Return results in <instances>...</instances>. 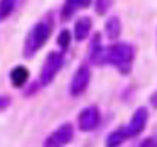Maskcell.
I'll return each mask as SVG.
<instances>
[{
	"label": "cell",
	"mask_w": 157,
	"mask_h": 147,
	"mask_svg": "<svg viewBox=\"0 0 157 147\" xmlns=\"http://www.w3.org/2000/svg\"><path fill=\"white\" fill-rule=\"evenodd\" d=\"M91 61L95 64H113L120 73L127 75L132 68L133 48L130 44H113L110 48H101Z\"/></svg>",
	"instance_id": "6da1fadb"
},
{
	"label": "cell",
	"mask_w": 157,
	"mask_h": 147,
	"mask_svg": "<svg viewBox=\"0 0 157 147\" xmlns=\"http://www.w3.org/2000/svg\"><path fill=\"white\" fill-rule=\"evenodd\" d=\"M51 31H52L51 19H42V21H39L31 29V32L27 34V39H25V44H24V58H32L46 44V41L51 36Z\"/></svg>",
	"instance_id": "7a4b0ae2"
},
{
	"label": "cell",
	"mask_w": 157,
	"mask_h": 147,
	"mask_svg": "<svg viewBox=\"0 0 157 147\" xmlns=\"http://www.w3.org/2000/svg\"><path fill=\"white\" fill-rule=\"evenodd\" d=\"M63 63H64V56L63 52H49L48 58H46L44 64L41 68V75H39V83L42 86H48L52 83V79L56 78V75L59 73V69L63 68Z\"/></svg>",
	"instance_id": "3957f363"
},
{
	"label": "cell",
	"mask_w": 157,
	"mask_h": 147,
	"mask_svg": "<svg viewBox=\"0 0 157 147\" xmlns=\"http://www.w3.org/2000/svg\"><path fill=\"white\" fill-rule=\"evenodd\" d=\"M73 137H75L73 125L71 123H63V125H59L56 130H52L49 133V137L44 140L42 145L44 147H64L73 140Z\"/></svg>",
	"instance_id": "277c9868"
},
{
	"label": "cell",
	"mask_w": 157,
	"mask_h": 147,
	"mask_svg": "<svg viewBox=\"0 0 157 147\" xmlns=\"http://www.w3.org/2000/svg\"><path fill=\"white\" fill-rule=\"evenodd\" d=\"M147 120H149V112H147V108H144V106L137 108L135 113L132 115V118H130L128 125L123 127L127 139H132V137H137L139 133H142L144 129H145V125H147Z\"/></svg>",
	"instance_id": "5b68a950"
},
{
	"label": "cell",
	"mask_w": 157,
	"mask_h": 147,
	"mask_svg": "<svg viewBox=\"0 0 157 147\" xmlns=\"http://www.w3.org/2000/svg\"><path fill=\"white\" fill-rule=\"evenodd\" d=\"M90 79H91V71H90L88 66H79L78 71L75 73L71 79V85H69V93L71 96H79L90 85Z\"/></svg>",
	"instance_id": "8992f818"
},
{
	"label": "cell",
	"mask_w": 157,
	"mask_h": 147,
	"mask_svg": "<svg viewBox=\"0 0 157 147\" xmlns=\"http://www.w3.org/2000/svg\"><path fill=\"white\" fill-rule=\"evenodd\" d=\"M100 123V110L95 105L86 106L78 115V127L81 132H91L98 127Z\"/></svg>",
	"instance_id": "52a82bcc"
},
{
	"label": "cell",
	"mask_w": 157,
	"mask_h": 147,
	"mask_svg": "<svg viewBox=\"0 0 157 147\" xmlns=\"http://www.w3.org/2000/svg\"><path fill=\"white\" fill-rule=\"evenodd\" d=\"M29 81V69L25 66H15L10 71V83L14 88H22Z\"/></svg>",
	"instance_id": "ba28073f"
},
{
	"label": "cell",
	"mask_w": 157,
	"mask_h": 147,
	"mask_svg": "<svg viewBox=\"0 0 157 147\" xmlns=\"http://www.w3.org/2000/svg\"><path fill=\"white\" fill-rule=\"evenodd\" d=\"M90 29H91V19H88V17L78 19L76 24H75V37L78 39V41L86 39L90 34Z\"/></svg>",
	"instance_id": "9c48e42d"
},
{
	"label": "cell",
	"mask_w": 157,
	"mask_h": 147,
	"mask_svg": "<svg viewBox=\"0 0 157 147\" xmlns=\"http://www.w3.org/2000/svg\"><path fill=\"white\" fill-rule=\"evenodd\" d=\"M127 140V135H125V130L122 129H117L113 132H110L105 139V147H120L123 142Z\"/></svg>",
	"instance_id": "30bf717a"
},
{
	"label": "cell",
	"mask_w": 157,
	"mask_h": 147,
	"mask_svg": "<svg viewBox=\"0 0 157 147\" xmlns=\"http://www.w3.org/2000/svg\"><path fill=\"white\" fill-rule=\"evenodd\" d=\"M105 31H106V36H108L110 39H117V37H118L120 31H122V25H120L118 17H110L108 21H106Z\"/></svg>",
	"instance_id": "8fae6325"
},
{
	"label": "cell",
	"mask_w": 157,
	"mask_h": 147,
	"mask_svg": "<svg viewBox=\"0 0 157 147\" xmlns=\"http://www.w3.org/2000/svg\"><path fill=\"white\" fill-rule=\"evenodd\" d=\"M17 0H0V22L5 21L15 9Z\"/></svg>",
	"instance_id": "7c38bea8"
},
{
	"label": "cell",
	"mask_w": 157,
	"mask_h": 147,
	"mask_svg": "<svg viewBox=\"0 0 157 147\" xmlns=\"http://www.w3.org/2000/svg\"><path fill=\"white\" fill-rule=\"evenodd\" d=\"M91 4V0H68V9L64 10V19H68V14L75 9H85Z\"/></svg>",
	"instance_id": "4fadbf2b"
},
{
	"label": "cell",
	"mask_w": 157,
	"mask_h": 147,
	"mask_svg": "<svg viewBox=\"0 0 157 147\" xmlns=\"http://www.w3.org/2000/svg\"><path fill=\"white\" fill-rule=\"evenodd\" d=\"M69 42H71V34H69V31H61L58 36V44L61 49H66L69 46Z\"/></svg>",
	"instance_id": "5bb4252c"
},
{
	"label": "cell",
	"mask_w": 157,
	"mask_h": 147,
	"mask_svg": "<svg viewBox=\"0 0 157 147\" xmlns=\"http://www.w3.org/2000/svg\"><path fill=\"white\" fill-rule=\"evenodd\" d=\"M112 5V0H96V12L98 14H105Z\"/></svg>",
	"instance_id": "9a60e30c"
},
{
	"label": "cell",
	"mask_w": 157,
	"mask_h": 147,
	"mask_svg": "<svg viewBox=\"0 0 157 147\" xmlns=\"http://www.w3.org/2000/svg\"><path fill=\"white\" fill-rule=\"evenodd\" d=\"M139 147H157V137H147L145 140L140 142Z\"/></svg>",
	"instance_id": "2e32d148"
},
{
	"label": "cell",
	"mask_w": 157,
	"mask_h": 147,
	"mask_svg": "<svg viewBox=\"0 0 157 147\" xmlns=\"http://www.w3.org/2000/svg\"><path fill=\"white\" fill-rule=\"evenodd\" d=\"M9 105H10V98L9 96H0V112L5 110Z\"/></svg>",
	"instance_id": "e0dca14e"
}]
</instances>
